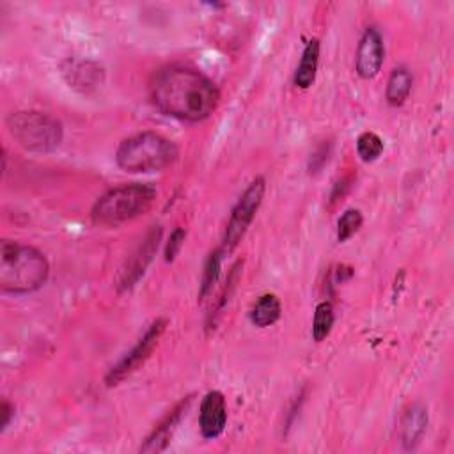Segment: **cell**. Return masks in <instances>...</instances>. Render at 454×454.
<instances>
[{"label": "cell", "mask_w": 454, "mask_h": 454, "mask_svg": "<svg viewBox=\"0 0 454 454\" xmlns=\"http://www.w3.org/2000/svg\"><path fill=\"white\" fill-rule=\"evenodd\" d=\"M149 98L158 112L186 122L207 119L218 106V87L197 69L167 66L149 82Z\"/></svg>", "instance_id": "6da1fadb"}, {"label": "cell", "mask_w": 454, "mask_h": 454, "mask_svg": "<svg viewBox=\"0 0 454 454\" xmlns=\"http://www.w3.org/2000/svg\"><path fill=\"white\" fill-rule=\"evenodd\" d=\"M50 275L48 259L41 250L18 241L0 245V289L11 294H27L44 286Z\"/></svg>", "instance_id": "7a4b0ae2"}, {"label": "cell", "mask_w": 454, "mask_h": 454, "mask_svg": "<svg viewBox=\"0 0 454 454\" xmlns=\"http://www.w3.org/2000/svg\"><path fill=\"white\" fill-rule=\"evenodd\" d=\"M177 156V145L156 131L128 137L115 151V161L126 172H160L170 167Z\"/></svg>", "instance_id": "3957f363"}, {"label": "cell", "mask_w": 454, "mask_h": 454, "mask_svg": "<svg viewBox=\"0 0 454 454\" xmlns=\"http://www.w3.org/2000/svg\"><path fill=\"white\" fill-rule=\"evenodd\" d=\"M156 190L145 183H129L110 188L92 206L90 218L98 225L115 227L144 215L154 202Z\"/></svg>", "instance_id": "277c9868"}, {"label": "cell", "mask_w": 454, "mask_h": 454, "mask_svg": "<svg viewBox=\"0 0 454 454\" xmlns=\"http://www.w3.org/2000/svg\"><path fill=\"white\" fill-rule=\"evenodd\" d=\"M14 142L32 153H50L62 142V124L55 117L35 110H20L5 119Z\"/></svg>", "instance_id": "5b68a950"}, {"label": "cell", "mask_w": 454, "mask_h": 454, "mask_svg": "<svg viewBox=\"0 0 454 454\" xmlns=\"http://www.w3.org/2000/svg\"><path fill=\"white\" fill-rule=\"evenodd\" d=\"M264 192H266V181H264V177L259 176L239 195L238 202L234 204V207L231 211L229 222L225 225V232H223V238H222L220 250L223 254L231 252L241 241V238L245 236L248 225L252 223V220H254V216H255V213H257V209L262 202Z\"/></svg>", "instance_id": "8992f818"}, {"label": "cell", "mask_w": 454, "mask_h": 454, "mask_svg": "<svg viewBox=\"0 0 454 454\" xmlns=\"http://www.w3.org/2000/svg\"><path fill=\"white\" fill-rule=\"evenodd\" d=\"M165 326H167L165 317H158L156 321H153L145 330V333L138 339V342L106 372L105 383L108 387H114L121 383L126 376L135 372L151 356L153 349L158 346V340L165 332Z\"/></svg>", "instance_id": "52a82bcc"}, {"label": "cell", "mask_w": 454, "mask_h": 454, "mask_svg": "<svg viewBox=\"0 0 454 454\" xmlns=\"http://www.w3.org/2000/svg\"><path fill=\"white\" fill-rule=\"evenodd\" d=\"M160 239H161V227L160 225H153L145 232L144 239L138 243L135 252L126 261V264H124V268L121 271V278H119V291L131 289L138 282V278L144 275L145 268L153 261V257H154V254L158 250Z\"/></svg>", "instance_id": "ba28073f"}, {"label": "cell", "mask_w": 454, "mask_h": 454, "mask_svg": "<svg viewBox=\"0 0 454 454\" xmlns=\"http://www.w3.org/2000/svg\"><path fill=\"white\" fill-rule=\"evenodd\" d=\"M60 73L66 83L80 94H92L105 82L103 67L89 59L69 57L62 60Z\"/></svg>", "instance_id": "9c48e42d"}, {"label": "cell", "mask_w": 454, "mask_h": 454, "mask_svg": "<svg viewBox=\"0 0 454 454\" xmlns=\"http://www.w3.org/2000/svg\"><path fill=\"white\" fill-rule=\"evenodd\" d=\"M383 59H385L383 37L378 28L367 27L356 48V57H355L356 74L364 80L374 78L383 66Z\"/></svg>", "instance_id": "30bf717a"}, {"label": "cell", "mask_w": 454, "mask_h": 454, "mask_svg": "<svg viewBox=\"0 0 454 454\" xmlns=\"http://www.w3.org/2000/svg\"><path fill=\"white\" fill-rule=\"evenodd\" d=\"M227 424V404L220 390H209L202 403L199 413V427L204 438H216L223 433Z\"/></svg>", "instance_id": "8fae6325"}, {"label": "cell", "mask_w": 454, "mask_h": 454, "mask_svg": "<svg viewBox=\"0 0 454 454\" xmlns=\"http://www.w3.org/2000/svg\"><path fill=\"white\" fill-rule=\"evenodd\" d=\"M190 403H192V395H186L184 399H181V401L158 422V426L151 431V434L145 438L144 445L140 447V452H160V450H163V449L168 445V442H170V438H172V434H174V431H176L179 420H181L183 415L186 413Z\"/></svg>", "instance_id": "7c38bea8"}, {"label": "cell", "mask_w": 454, "mask_h": 454, "mask_svg": "<svg viewBox=\"0 0 454 454\" xmlns=\"http://www.w3.org/2000/svg\"><path fill=\"white\" fill-rule=\"evenodd\" d=\"M427 429V410L420 403L404 408L399 420V442L404 450H413Z\"/></svg>", "instance_id": "4fadbf2b"}, {"label": "cell", "mask_w": 454, "mask_h": 454, "mask_svg": "<svg viewBox=\"0 0 454 454\" xmlns=\"http://www.w3.org/2000/svg\"><path fill=\"white\" fill-rule=\"evenodd\" d=\"M319 50H321V44H319V39H316V37L310 39L307 43V46L303 48L300 64L293 76V82L296 87L309 89L314 83L316 73H317V64H319Z\"/></svg>", "instance_id": "5bb4252c"}, {"label": "cell", "mask_w": 454, "mask_h": 454, "mask_svg": "<svg viewBox=\"0 0 454 454\" xmlns=\"http://www.w3.org/2000/svg\"><path fill=\"white\" fill-rule=\"evenodd\" d=\"M280 314H282L280 300L273 293H264L254 301V305L250 309V321L255 326L264 328V326L277 323Z\"/></svg>", "instance_id": "9a60e30c"}, {"label": "cell", "mask_w": 454, "mask_h": 454, "mask_svg": "<svg viewBox=\"0 0 454 454\" xmlns=\"http://www.w3.org/2000/svg\"><path fill=\"white\" fill-rule=\"evenodd\" d=\"M411 85H413V76L406 67H395L388 80H387V89H385V98L388 101V105L392 106H399L403 105L410 92H411Z\"/></svg>", "instance_id": "2e32d148"}, {"label": "cell", "mask_w": 454, "mask_h": 454, "mask_svg": "<svg viewBox=\"0 0 454 454\" xmlns=\"http://www.w3.org/2000/svg\"><path fill=\"white\" fill-rule=\"evenodd\" d=\"M333 319H335L333 305L326 300L319 301L316 305L314 319H312V337H314L316 342H321L330 335L332 326H333Z\"/></svg>", "instance_id": "e0dca14e"}, {"label": "cell", "mask_w": 454, "mask_h": 454, "mask_svg": "<svg viewBox=\"0 0 454 454\" xmlns=\"http://www.w3.org/2000/svg\"><path fill=\"white\" fill-rule=\"evenodd\" d=\"M222 255H223L222 250H215L206 259L204 273H202V280H200V289H199V301H204L209 296V293L213 291V287L218 280V275H220Z\"/></svg>", "instance_id": "ac0fdd59"}, {"label": "cell", "mask_w": 454, "mask_h": 454, "mask_svg": "<svg viewBox=\"0 0 454 454\" xmlns=\"http://www.w3.org/2000/svg\"><path fill=\"white\" fill-rule=\"evenodd\" d=\"M356 153L364 161H374L383 153V140L372 131H364L356 138Z\"/></svg>", "instance_id": "d6986e66"}, {"label": "cell", "mask_w": 454, "mask_h": 454, "mask_svg": "<svg viewBox=\"0 0 454 454\" xmlns=\"http://www.w3.org/2000/svg\"><path fill=\"white\" fill-rule=\"evenodd\" d=\"M364 218L358 209H346L337 222V239L342 243L349 239L362 225Z\"/></svg>", "instance_id": "ffe728a7"}, {"label": "cell", "mask_w": 454, "mask_h": 454, "mask_svg": "<svg viewBox=\"0 0 454 454\" xmlns=\"http://www.w3.org/2000/svg\"><path fill=\"white\" fill-rule=\"evenodd\" d=\"M184 238H186V231L181 229V227H176V229L170 232V236H168V239H167V245H165V261H167V262H172V261L176 259L177 252H179L181 247H183Z\"/></svg>", "instance_id": "44dd1931"}, {"label": "cell", "mask_w": 454, "mask_h": 454, "mask_svg": "<svg viewBox=\"0 0 454 454\" xmlns=\"http://www.w3.org/2000/svg\"><path fill=\"white\" fill-rule=\"evenodd\" d=\"M0 415H2V420H0V429L5 431L7 426L11 424L12 417H14V404L9 403L7 399L2 401V406H0Z\"/></svg>", "instance_id": "7402d4cb"}]
</instances>
